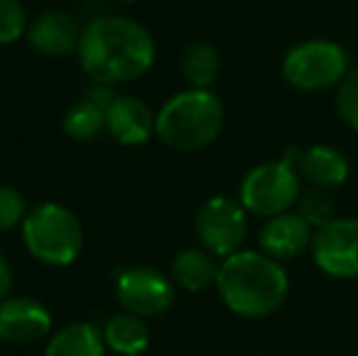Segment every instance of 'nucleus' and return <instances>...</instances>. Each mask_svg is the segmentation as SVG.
<instances>
[{
	"label": "nucleus",
	"instance_id": "19",
	"mask_svg": "<svg viewBox=\"0 0 358 356\" xmlns=\"http://www.w3.org/2000/svg\"><path fill=\"white\" fill-rule=\"evenodd\" d=\"M64 132L76 142H90L105 132V108L85 95L64 115Z\"/></svg>",
	"mask_w": 358,
	"mask_h": 356
},
{
	"label": "nucleus",
	"instance_id": "4",
	"mask_svg": "<svg viewBox=\"0 0 358 356\" xmlns=\"http://www.w3.org/2000/svg\"><path fill=\"white\" fill-rule=\"evenodd\" d=\"M22 242L29 257L44 266H71L83 249V227L71 208L47 200L27 210Z\"/></svg>",
	"mask_w": 358,
	"mask_h": 356
},
{
	"label": "nucleus",
	"instance_id": "22",
	"mask_svg": "<svg viewBox=\"0 0 358 356\" xmlns=\"http://www.w3.org/2000/svg\"><path fill=\"white\" fill-rule=\"evenodd\" d=\"M336 113L341 122L358 134V69L349 71L336 88Z\"/></svg>",
	"mask_w": 358,
	"mask_h": 356
},
{
	"label": "nucleus",
	"instance_id": "10",
	"mask_svg": "<svg viewBox=\"0 0 358 356\" xmlns=\"http://www.w3.org/2000/svg\"><path fill=\"white\" fill-rule=\"evenodd\" d=\"M54 318L44 303L27 295H8L0 303V339L8 344H34L52 337Z\"/></svg>",
	"mask_w": 358,
	"mask_h": 356
},
{
	"label": "nucleus",
	"instance_id": "18",
	"mask_svg": "<svg viewBox=\"0 0 358 356\" xmlns=\"http://www.w3.org/2000/svg\"><path fill=\"white\" fill-rule=\"evenodd\" d=\"M220 52L210 42H193L180 57V73L190 88H210L220 76Z\"/></svg>",
	"mask_w": 358,
	"mask_h": 356
},
{
	"label": "nucleus",
	"instance_id": "13",
	"mask_svg": "<svg viewBox=\"0 0 358 356\" xmlns=\"http://www.w3.org/2000/svg\"><path fill=\"white\" fill-rule=\"evenodd\" d=\"M312 239H315V227L300 213H283L278 218L266 220L259 244L261 252H266L268 257L287 262L312 249Z\"/></svg>",
	"mask_w": 358,
	"mask_h": 356
},
{
	"label": "nucleus",
	"instance_id": "5",
	"mask_svg": "<svg viewBox=\"0 0 358 356\" xmlns=\"http://www.w3.org/2000/svg\"><path fill=\"white\" fill-rule=\"evenodd\" d=\"M300 149H290L283 159L264 162L246 171L239 185V203L246 208V213L259 215V218H278L283 213H290L292 205L300 200Z\"/></svg>",
	"mask_w": 358,
	"mask_h": 356
},
{
	"label": "nucleus",
	"instance_id": "25",
	"mask_svg": "<svg viewBox=\"0 0 358 356\" xmlns=\"http://www.w3.org/2000/svg\"><path fill=\"white\" fill-rule=\"evenodd\" d=\"M120 3H137V0H120Z\"/></svg>",
	"mask_w": 358,
	"mask_h": 356
},
{
	"label": "nucleus",
	"instance_id": "16",
	"mask_svg": "<svg viewBox=\"0 0 358 356\" xmlns=\"http://www.w3.org/2000/svg\"><path fill=\"white\" fill-rule=\"evenodd\" d=\"M103 327L93 322H71L49 337L44 356H105Z\"/></svg>",
	"mask_w": 358,
	"mask_h": 356
},
{
	"label": "nucleus",
	"instance_id": "6",
	"mask_svg": "<svg viewBox=\"0 0 358 356\" xmlns=\"http://www.w3.org/2000/svg\"><path fill=\"white\" fill-rule=\"evenodd\" d=\"M280 71L287 86L305 93L339 88V83L351 71L349 54L331 39H307L287 49Z\"/></svg>",
	"mask_w": 358,
	"mask_h": 356
},
{
	"label": "nucleus",
	"instance_id": "14",
	"mask_svg": "<svg viewBox=\"0 0 358 356\" xmlns=\"http://www.w3.org/2000/svg\"><path fill=\"white\" fill-rule=\"evenodd\" d=\"M297 173L312 185V188H339L346 183L351 173L349 159L339 152V149L329 147V144H317L305 152H300V162H297Z\"/></svg>",
	"mask_w": 358,
	"mask_h": 356
},
{
	"label": "nucleus",
	"instance_id": "17",
	"mask_svg": "<svg viewBox=\"0 0 358 356\" xmlns=\"http://www.w3.org/2000/svg\"><path fill=\"white\" fill-rule=\"evenodd\" d=\"M103 337L108 349H113L120 356H142L151 342L144 318L132 313H117L105 320Z\"/></svg>",
	"mask_w": 358,
	"mask_h": 356
},
{
	"label": "nucleus",
	"instance_id": "1",
	"mask_svg": "<svg viewBox=\"0 0 358 356\" xmlns=\"http://www.w3.org/2000/svg\"><path fill=\"white\" fill-rule=\"evenodd\" d=\"M78 64L100 86H117L144 76L156 59L151 32L124 15H100L80 32Z\"/></svg>",
	"mask_w": 358,
	"mask_h": 356
},
{
	"label": "nucleus",
	"instance_id": "23",
	"mask_svg": "<svg viewBox=\"0 0 358 356\" xmlns=\"http://www.w3.org/2000/svg\"><path fill=\"white\" fill-rule=\"evenodd\" d=\"M27 205L20 190L13 185H0V232H10L13 227L24 222Z\"/></svg>",
	"mask_w": 358,
	"mask_h": 356
},
{
	"label": "nucleus",
	"instance_id": "2",
	"mask_svg": "<svg viewBox=\"0 0 358 356\" xmlns=\"http://www.w3.org/2000/svg\"><path fill=\"white\" fill-rule=\"evenodd\" d=\"M215 285L222 303L246 320L273 315L290 290L283 264L254 249H239L222 259Z\"/></svg>",
	"mask_w": 358,
	"mask_h": 356
},
{
	"label": "nucleus",
	"instance_id": "3",
	"mask_svg": "<svg viewBox=\"0 0 358 356\" xmlns=\"http://www.w3.org/2000/svg\"><path fill=\"white\" fill-rule=\"evenodd\" d=\"M224 105L210 88H188L171 95L156 113V137L176 152H198L220 137Z\"/></svg>",
	"mask_w": 358,
	"mask_h": 356
},
{
	"label": "nucleus",
	"instance_id": "9",
	"mask_svg": "<svg viewBox=\"0 0 358 356\" xmlns=\"http://www.w3.org/2000/svg\"><path fill=\"white\" fill-rule=\"evenodd\" d=\"M312 257L320 271L339 280L358 278V220L334 218L315 229Z\"/></svg>",
	"mask_w": 358,
	"mask_h": 356
},
{
	"label": "nucleus",
	"instance_id": "24",
	"mask_svg": "<svg viewBox=\"0 0 358 356\" xmlns=\"http://www.w3.org/2000/svg\"><path fill=\"white\" fill-rule=\"evenodd\" d=\"M13 283H15V273L13 266L8 264V259L0 254V303L13 293Z\"/></svg>",
	"mask_w": 358,
	"mask_h": 356
},
{
	"label": "nucleus",
	"instance_id": "20",
	"mask_svg": "<svg viewBox=\"0 0 358 356\" xmlns=\"http://www.w3.org/2000/svg\"><path fill=\"white\" fill-rule=\"evenodd\" d=\"M297 213H300L312 227L320 229L336 218V205L324 188H310L297 200Z\"/></svg>",
	"mask_w": 358,
	"mask_h": 356
},
{
	"label": "nucleus",
	"instance_id": "15",
	"mask_svg": "<svg viewBox=\"0 0 358 356\" xmlns=\"http://www.w3.org/2000/svg\"><path fill=\"white\" fill-rule=\"evenodd\" d=\"M217 273H220L217 257L203 247L183 249V252L176 254L173 264H171V278H173V283L180 285L183 290H188V293H200V290L215 285Z\"/></svg>",
	"mask_w": 358,
	"mask_h": 356
},
{
	"label": "nucleus",
	"instance_id": "21",
	"mask_svg": "<svg viewBox=\"0 0 358 356\" xmlns=\"http://www.w3.org/2000/svg\"><path fill=\"white\" fill-rule=\"evenodd\" d=\"M27 13L20 0H0V44H15L27 34Z\"/></svg>",
	"mask_w": 358,
	"mask_h": 356
},
{
	"label": "nucleus",
	"instance_id": "7",
	"mask_svg": "<svg viewBox=\"0 0 358 356\" xmlns=\"http://www.w3.org/2000/svg\"><path fill=\"white\" fill-rule=\"evenodd\" d=\"M246 208L234 198L227 195H213L205 200L195 218V232L203 244L215 257H229L239 252L249 232V218Z\"/></svg>",
	"mask_w": 358,
	"mask_h": 356
},
{
	"label": "nucleus",
	"instance_id": "12",
	"mask_svg": "<svg viewBox=\"0 0 358 356\" xmlns=\"http://www.w3.org/2000/svg\"><path fill=\"white\" fill-rule=\"evenodd\" d=\"M80 32L73 15L64 10H44L29 22L27 42L44 57H71L78 52Z\"/></svg>",
	"mask_w": 358,
	"mask_h": 356
},
{
	"label": "nucleus",
	"instance_id": "8",
	"mask_svg": "<svg viewBox=\"0 0 358 356\" xmlns=\"http://www.w3.org/2000/svg\"><path fill=\"white\" fill-rule=\"evenodd\" d=\"M115 295L124 313L139 318H159L176 300L173 278L151 266H129L115 278Z\"/></svg>",
	"mask_w": 358,
	"mask_h": 356
},
{
	"label": "nucleus",
	"instance_id": "11",
	"mask_svg": "<svg viewBox=\"0 0 358 356\" xmlns=\"http://www.w3.org/2000/svg\"><path fill=\"white\" fill-rule=\"evenodd\" d=\"M105 132L122 147H142L156 134V115L134 95H115L105 110Z\"/></svg>",
	"mask_w": 358,
	"mask_h": 356
}]
</instances>
